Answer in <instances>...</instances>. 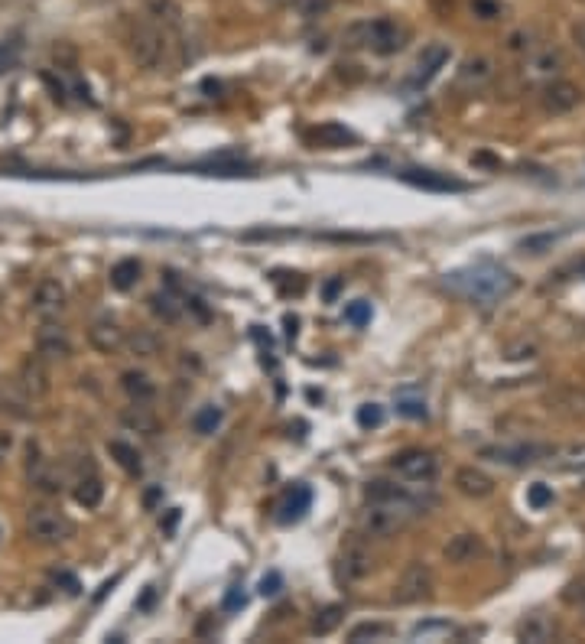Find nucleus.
I'll return each instance as SVG.
<instances>
[{
	"instance_id": "nucleus-1",
	"label": "nucleus",
	"mask_w": 585,
	"mask_h": 644,
	"mask_svg": "<svg viewBox=\"0 0 585 644\" xmlns=\"http://www.w3.org/2000/svg\"><path fill=\"white\" fill-rule=\"evenodd\" d=\"M446 287L478 306H495L517 290V277L495 261H478L472 267L446 273Z\"/></svg>"
},
{
	"instance_id": "nucleus-2",
	"label": "nucleus",
	"mask_w": 585,
	"mask_h": 644,
	"mask_svg": "<svg viewBox=\"0 0 585 644\" xmlns=\"http://www.w3.org/2000/svg\"><path fill=\"white\" fill-rule=\"evenodd\" d=\"M341 39H345L348 49L364 46L370 52H378V56H397L400 49H407L410 43V27L394 17H378V20H364V23L348 27Z\"/></svg>"
},
{
	"instance_id": "nucleus-3",
	"label": "nucleus",
	"mask_w": 585,
	"mask_h": 644,
	"mask_svg": "<svg viewBox=\"0 0 585 644\" xmlns=\"http://www.w3.org/2000/svg\"><path fill=\"white\" fill-rule=\"evenodd\" d=\"M130 56L140 68H156L166 66L169 56V39H166V27L156 20H136L130 27Z\"/></svg>"
},
{
	"instance_id": "nucleus-4",
	"label": "nucleus",
	"mask_w": 585,
	"mask_h": 644,
	"mask_svg": "<svg viewBox=\"0 0 585 644\" xmlns=\"http://www.w3.org/2000/svg\"><path fill=\"white\" fill-rule=\"evenodd\" d=\"M27 530L39 544H66L75 537V524L68 521L66 511L52 505H33L27 511Z\"/></svg>"
},
{
	"instance_id": "nucleus-5",
	"label": "nucleus",
	"mask_w": 585,
	"mask_h": 644,
	"mask_svg": "<svg viewBox=\"0 0 585 644\" xmlns=\"http://www.w3.org/2000/svg\"><path fill=\"white\" fill-rule=\"evenodd\" d=\"M433 589H436V576L426 563H413L400 573L397 585H394V602L397 605H417V602H429L433 599Z\"/></svg>"
},
{
	"instance_id": "nucleus-6",
	"label": "nucleus",
	"mask_w": 585,
	"mask_h": 644,
	"mask_svg": "<svg viewBox=\"0 0 585 644\" xmlns=\"http://www.w3.org/2000/svg\"><path fill=\"white\" fill-rule=\"evenodd\" d=\"M413 514H417V511L407 505H370L368 511L361 514L358 527L364 537H390V534H397L400 527L407 524Z\"/></svg>"
},
{
	"instance_id": "nucleus-7",
	"label": "nucleus",
	"mask_w": 585,
	"mask_h": 644,
	"mask_svg": "<svg viewBox=\"0 0 585 644\" xmlns=\"http://www.w3.org/2000/svg\"><path fill=\"white\" fill-rule=\"evenodd\" d=\"M27 478L29 485L36 488L39 495H62V488H66V478H62V472H58V466H52L43 452H39L36 443H29L27 449Z\"/></svg>"
},
{
	"instance_id": "nucleus-8",
	"label": "nucleus",
	"mask_w": 585,
	"mask_h": 644,
	"mask_svg": "<svg viewBox=\"0 0 585 644\" xmlns=\"http://www.w3.org/2000/svg\"><path fill=\"white\" fill-rule=\"evenodd\" d=\"M553 449L540 446V443H501V446H485L481 449V459H491L497 466H534L543 456H550Z\"/></svg>"
},
{
	"instance_id": "nucleus-9",
	"label": "nucleus",
	"mask_w": 585,
	"mask_h": 644,
	"mask_svg": "<svg viewBox=\"0 0 585 644\" xmlns=\"http://www.w3.org/2000/svg\"><path fill=\"white\" fill-rule=\"evenodd\" d=\"M394 472L400 478H407V482H433L439 475V459L436 452H429V449H407V452H400L394 462Z\"/></svg>"
},
{
	"instance_id": "nucleus-10",
	"label": "nucleus",
	"mask_w": 585,
	"mask_h": 644,
	"mask_svg": "<svg viewBox=\"0 0 585 644\" xmlns=\"http://www.w3.org/2000/svg\"><path fill=\"white\" fill-rule=\"evenodd\" d=\"M66 306H68V293H66L62 283L52 280V277H46V280L36 283L33 300H29V310L36 312L39 319H52V316H58Z\"/></svg>"
},
{
	"instance_id": "nucleus-11",
	"label": "nucleus",
	"mask_w": 585,
	"mask_h": 644,
	"mask_svg": "<svg viewBox=\"0 0 585 644\" xmlns=\"http://www.w3.org/2000/svg\"><path fill=\"white\" fill-rule=\"evenodd\" d=\"M36 351L46 361H68L72 351H75V345H72V339H68V332L62 326L46 319L36 332Z\"/></svg>"
},
{
	"instance_id": "nucleus-12",
	"label": "nucleus",
	"mask_w": 585,
	"mask_h": 644,
	"mask_svg": "<svg viewBox=\"0 0 585 644\" xmlns=\"http://www.w3.org/2000/svg\"><path fill=\"white\" fill-rule=\"evenodd\" d=\"M540 101H543L546 114H569V111H575V107H579V101H582V91H579L573 82H566V78H553V82H546V85H543V95H540Z\"/></svg>"
},
{
	"instance_id": "nucleus-13",
	"label": "nucleus",
	"mask_w": 585,
	"mask_h": 644,
	"mask_svg": "<svg viewBox=\"0 0 585 644\" xmlns=\"http://www.w3.org/2000/svg\"><path fill=\"white\" fill-rule=\"evenodd\" d=\"M400 179L407 185H417L423 192H465L468 183L452 179L448 173H436V169H400Z\"/></svg>"
},
{
	"instance_id": "nucleus-14",
	"label": "nucleus",
	"mask_w": 585,
	"mask_h": 644,
	"mask_svg": "<svg viewBox=\"0 0 585 644\" xmlns=\"http://www.w3.org/2000/svg\"><path fill=\"white\" fill-rule=\"evenodd\" d=\"M374 569V556L368 554V546L358 544V540H351V544L341 546L339 554V576L345 583H358L364 576H370Z\"/></svg>"
},
{
	"instance_id": "nucleus-15",
	"label": "nucleus",
	"mask_w": 585,
	"mask_h": 644,
	"mask_svg": "<svg viewBox=\"0 0 585 644\" xmlns=\"http://www.w3.org/2000/svg\"><path fill=\"white\" fill-rule=\"evenodd\" d=\"M20 384L27 390L29 397H46L52 390V374H49V361L43 355H27L23 365H20Z\"/></svg>"
},
{
	"instance_id": "nucleus-16",
	"label": "nucleus",
	"mask_w": 585,
	"mask_h": 644,
	"mask_svg": "<svg viewBox=\"0 0 585 644\" xmlns=\"http://www.w3.org/2000/svg\"><path fill=\"white\" fill-rule=\"evenodd\" d=\"M448 46L446 43H429L426 49H423V56L417 59V66H413V75H410V88H423L429 85L433 78L439 75V68H446L448 62Z\"/></svg>"
},
{
	"instance_id": "nucleus-17",
	"label": "nucleus",
	"mask_w": 585,
	"mask_h": 644,
	"mask_svg": "<svg viewBox=\"0 0 585 644\" xmlns=\"http://www.w3.org/2000/svg\"><path fill=\"white\" fill-rule=\"evenodd\" d=\"M563 72V52L553 46H536L526 52V75L540 78V82H553Z\"/></svg>"
},
{
	"instance_id": "nucleus-18",
	"label": "nucleus",
	"mask_w": 585,
	"mask_h": 644,
	"mask_svg": "<svg viewBox=\"0 0 585 644\" xmlns=\"http://www.w3.org/2000/svg\"><path fill=\"white\" fill-rule=\"evenodd\" d=\"M442 554H446L448 563H456V566L475 563V560L485 556V540L478 534H456V537H448V544Z\"/></svg>"
},
{
	"instance_id": "nucleus-19",
	"label": "nucleus",
	"mask_w": 585,
	"mask_h": 644,
	"mask_svg": "<svg viewBox=\"0 0 585 644\" xmlns=\"http://www.w3.org/2000/svg\"><path fill=\"white\" fill-rule=\"evenodd\" d=\"M456 488L465 498H491L495 495V478L475 466H462L456 472Z\"/></svg>"
},
{
	"instance_id": "nucleus-20",
	"label": "nucleus",
	"mask_w": 585,
	"mask_h": 644,
	"mask_svg": "<svg viewBox=\"0 0 585 644\" xmlns=\"http://www.w3.org/2000/svg\"><path fill=\"white\" fill-rule=\"evenodd\" d=\"M88 342H91V349L101 351V355H114L117 349H124L127 335L117 322H95V326L88 329Z\"/></svg>"
},
{
	"instance_id": "nucleus-21",
	"label": "nucleus",
	"mask_w": 585,
	"mask_h": 644,
	"mask_svg": "<svg viewBox=\"0 0 585 644\" xmlns=\"http://www.w3.org/2000/svg\"><path fill=\"white\" fill-rule=\"evenodd\" d=\"M495 78V62L488 56H472L458 68V85L462 88H481Z\"/></svg>"
},
{
	"instance_id": "nucleus-22",
	"label": "nucleus",
	"mask_w": 585,
	"mask_h": 644,
	"mask_svg": "<svg viewBox=\"0 0 585 644\" xmlns=\"http://www.w3.org/2000/svg\"><path fill=\"white\" fill-rule=\"evenodd\" d=\"M121 423H124L130 433H144V436H156V429H160V420H156L153 410L144 407V404H136V400H134V407L121 410Z\"/></svg>"
},
{
	"instance_id": "nucleus-23",
	"label": "nucleus",
	"mask_w": 585,
	"mask_h": 644,
	"mask_svg": "<svg viewBox=\"0 0 585 644\" xmlns=\"http://www.w3.org/2000/svg\"><path fill=\"white\" fill-rule=\"evenodd\" d=\"M121 388H124L127 397L136 400V404H150V400L156 397V384L150 381L146 371H124V374H121Z\"/></svg>"
},
{
	"instance_id": "nucleus-24",
	"label": "nucleus",
	"mask_w": 585,
	"mask_h": 644,
	"mask_svg": "<svg viewBox=\"0 0 585 644\" xmlns=\"http://www.w3.org/2000/svg\"><path fill=\"white\" fill-rule=\"evenodd\" d=\"M517 638L526 644H546L556 638V622L546 618V615H530L520 628H517Z\"/></svg>"
},
{
	"instance_id": "nucleus-25",
	"label": "nucleus",
	"mask_w": 585,
	"mask_h": 644,
	"mask_svg": "<svg viewBox=\"0 0 585 644\" xmlns=\"http://www.w3.org/2000/svg\"><path fill=\"white\" fill-rule=\"evenodd\" d=\"M312 505V491L306 485H296L290 495L283 498L280 505V524H292V521H300Z\"/></svg>"
},
{
	"instance_id": "nucleus-26",
	"label": "nucleus",
	"mask_w": 585,
	"mask_h": 644,
	"mask_svg": "<svg viewBox=\"0 0 585 644\" xmlns=\"http://www.w3.org/2000/svg\"><path fill=\"white\" fill-rule=\"evenodd\" d=\"M72 498H75L82 507H98L101 505V498H105V485H101V478L95 475V472H88V475H82L75 482V488H72Z\"/></svg>"
},
{
	"instance_id": "nucleus-27",
	"label": "nucleus",
	"mask_w": 585,
	"mask_h": 644,
	"mask_svg": "<svg viewBox=\"0 0 585 644\" xmlns=\"http://www.w3.org/2000/svg\"><path fill=\"white\" fill-rule=\"evenodd\" d=\"M312 140H316L319 146H345V144H355L358 137H355V130H348L345 124L325 121V124H319L316 130H312Z\"/></svg>"
},
{
	"instance_id": "nucleus-28",
	"label": "nucleus",
	"mask_w": 585,
	"mask_h": 644,
	"mask_svg": "<svg viewBox=\"0 0 585 644\" xmlns=\"http://www.w3.org/2000/svg\"><path fill=\"white\" fill-rule=\"evenodd\" d=\"M111 287L121 293L134 290L136 280H140V261H134V257H124V261H117L114 267H111Z\"/></svg>"
},
{
	"instance_id": "nucleus-29",
	"label": "nucleus",
	"mask_w": 585,
	"mask_h": 644,
	"mask_svg": "<svg viewBox=\"0 0 585 644\" xmlns=\"http://www.w3.org/2000/svg\"><path fill=\"white\" fill-rule=\"evenodd\" d=\"M124 345L130 349V355H140V358H153V355H160V349H163L160 335H153L150 329H134L127 335Z\"/></svg>"
},
{
	"instance_id": "nucleus-30",
	"label": "nucleus",
	"mask_w": 585,
	"mask_h": 644,
	"mask_svg": "<svg viewBox=\"0 0 585 644\" xmlns=\"http://www.w3.org/2000/svg\"><path fill=\"white\" fill-rule=\"evenodd\" d=\"M107 452L117 459V466L124 468V472H130V475H140L144 472V462H140V452H136L130 443H124V439H111L107 443Z\"/></svg>"
},
{
	"instance_id": "nucleus-31",
	"label": "nucleus",
	"mask_w": 585,
	"mask_h": 644,
	"mask_svg": "<svg viewBox=\"0 0 585 644\" xmlns=\"http://www.w3.org/2000/svg\"><path fill=\"white\" fill-rule=\"evenodd\" d=\"M146 7H150L156 23H163L166 29L183 27V7H179L176 0H146Z\"/></svg>"
},
{
	"instance_id": "nucleus-32",
	"label": "nucleus",
	"mask_w": 585,
	"mask_h": 644,
	"mask_svg": "<svg viewBox=\"0 0 585 644\" xmlns=\"http://www.w3.org/2000/svg\"><path fill=\"white\" fill-rule=\"evenodd\" d=\"M150 310H153V316H160V319L163 322H169V326H173V322H179V316H183V302H176V296L173 293H153V296H150Z\"/></svg>"
},
{
	"instance_id": "nucleus-33",
	"label": "nucleus",
	"mask_w": 585,
	"mask_h": 644,
	"mask_svg": "<svg viewBox=\"0 0 585 644\" xmlns=\"http://www.w3.org/2000/svg\"><path fill=\"white\" fill-rule=\"evenodd\" d=\"M394 634V628H390L387 622H361L355 624L348 632V641L351 644H364V641H384V638H390Z\"/></svg>"
},
{
	"instance_id": "nucleus-34",
	"label": "nucleus",
	"mask_w": 585,
	"mask_h": 644,
	"mask_svg": "<svg viewBox=\"0 0 585 644\" xmlns=\"http://www.w3.org/2000/svg\"><path fill=\"white\" fill-rule=\"evenodd\" d=\"M195 173H202V176H244V173H251V166L241 163V160L218 156V160H212V163L195 166Z\"/></svg>"
},
{
	"instance_id": "nucleus-35",
	"label": "nucleus",
	"mask_w": 585,
	"mask_h": 644,
	"mask_svg": "<svg viewBox=\"0 0 585 644\" xmlns=\"http://www.w3.org/2000/svg\"><path fill=\"white\" fill-rule=\"evenodd\" d=\"M222 407H214V404H205L199 413L192 417V427H195V433H202V436H208V433H214V429L222 427Z\"/></svg>"
},
{
	"instance_id": "nucleus-36",
	"label": "nucleus",
	"mask_w": 585,
	"mask_h": 644,
	"mask_svg": "<svg viewBox=\"0 0 585 644\" xmlns=\"http://www.w3.org/2000/svg\"><path fill=\"white\" fill-rule=\"evenodd\" d=\"M341 605H325L316 618H312V634H332L341 624Z\"/></svg>"
},
{
	"instance_id": "nucleus-37",
	"label": "nucleus",
	"mask_w": 585,
	"mask_h": 644,
	"mask_svg": "<svg viewBox=\"0 0 585 644\" xmlns=\"http://www.w3.org/2000/svg\"><path fill=\"white\" fill-rule=\"evenodd\" d=\"M397 413L400 417H410V420H426V400L417 397V394H400L397 397Z\"/></svg>"
},
{
	"instance_id": "nucleus-38",
	"label": "nucleus",
	"mask_w": 585,
	"mask_h": 644,
	"mask_svg": "<svg viewBox=\"0 0 585 644\" xmlns=\"http://www.w3.org/2000/svg\"><path fill=\"white\" fill-rule=\"evenodd\" d=\"M563 234L559 232H543V234H526L524 241H520V251H526V254H543V251H550L556 241H559Z\"/></svg>"
},
{
	"instance_id": "nucleus-39",
	"label": "nucleus",
	"mask_w": 585,
	"mask_h": 644,
	"mask_svg": "<svg viewBox=\"0 0 585 644\" xmlns=\"http://www.w3.org/2000/svg\"><path fill=\"white\" fill-rule=\"evenodd\" d=\"M526 505L534 507V511L550 507L553 505V488L546 485V482H534V485H526Z\"/></svg>"
},
{
	"instance_id": "nucleus-40",
	"label": "nucleus",
	"mask_w": 585,
	"mask_h": 644,
	"mask_svg": "<svg viewBox=\"0 0 585 644\" xmlns=\"http://www.w3.org/2000/svg\"><path fill=\"white\" fill-rule=\"evenodd\" d=\"M300 17H306V20H316V17H322V13H329L332 10V0H286Z\"/></svg>"
},
{
	"instance_id": "nucleus-41",
	"label": "nucleus",
	"mask_w": 585,
	"mask_h": 644,
	"mask_svg": "<svg viewBox=\"0 0 585 644\" xmlns=\"http://www.w3.org/2000/svg\"><path fill=\"white\" fill-rule=\"evenodd\" d=\"M550 400H556V404L566 407L569 413H585V390H579V388H566Z\"/></svg>"
},
{
	"instance_id": "nucleus-42",
	"label": "nucleus",
	"mask_w": 585,
	"mask_h": 644,
	"mask_svg": "<svg viewBox=\"0 0 585 644\" xmlns=\"http://www.w3.org/2000/svg\"><path fill=\"white\" fill-rule=\"evenodd\" d=\"M345 322H351L355 329H364L370 322V302L368 300H355L345 306Z\"/></svg>"
},
{
	"instance_id": "nucleus-43",
	"label": "nucleus",
	"mask_w": 585,
	"mask_h": 644,
	"mask_svg": "<svg viewBox=\"0 0 585 644\" xmlns=\"http://www.w3.org/2000/svg\"><path fill=\"white\" fill-rule=\"evenodd\" d=\"M355 420H358L361 429H374L384 423V407H380V404H361Z\"/></svg>"
},
{
	"instance_id": "nucleus-44",
	"label": "nucleus",
	"mask_w": 585,
	"mask_h": 644,
	"mask_svg": "<svg viewBox=\"0 0 585 644\" xmlns=\"http://www.w3.org/2000/svg\"><path fill=\"white\" fill-rule=\"evenodd\" d=\"M530 39H534V33H530V29H517V33H511V36H507V49H511V52H524V56H526L530 49H536Z\"/></svg>"
},
{
	"instance_id": "nucleus-45",
	"label": "nucleus",
	"mask_w": 585,
	"mask_h": 644,
	"mask_svg": "<svg viewBox=\"0 0 585 644\" xmlns=\"http://www.w3.org/2000/svg\"><path fill=\"white\" fill-rule=\"evenodd\" d=\"M261 595L263 599H273V595H280L283 593V576L277 573V569H270V573H263V579H261Z\"/></svg>"
},
{
	"instance_id": "nucleus-46",
	"label": "nucleus",
	"mask_w": 585,
	"mask_h": 644,
	"mask_svg": "<svg viewBox=\"0 0 585 644\" xmlns=\"http://www.w3.org/2000/svg\"><path fill=\"white\" fill-rule=\"evenodd\" d=\"M504 358H511V361L536 358V345H534V342H517V345H507Z\"/></svg>"
},
{
	"instance_id": "nucleus-47",
	"label": "nucleus",
	"mask_w": 585,
	"mask_h": 644,
	"mask_svg": "<svg viewBox=\"0 0 585 644\" xmlns=\"http://www.w3.org/2000/svg\"><path fill=\"white\" fill-rule=\"evenodd\" d=\"M472 13L478 20H495L501 17V7H497L495 0H472Z\"/></svg>"
},
{
	"instance_id": "nucleus-48",
	"label": "nucleus",
	"mask_w": 585,
	"mask_h": 644,
	"mask_svg": "<svg viewBox=\"0 0 585 644\" xmlns=\"http://www.w3.org/2000/svg\"><path fill=\"white\" fill-rule=\"evenodd\" d=\"M247 605V595H244L241 585H231L228 593H224V612H238V609H244Z\"/></svg>"
},
{
	"instance_id": "nucleus-49",
	"label": "nucleus",
	"mask_w": 585,
	"mask_h": 644,
	"mask_svg": "<svg viewBox=\"0 0 585 644\" xmlns=\"http://www.w3.org/2000/svg\"><path fill=\"white\" fill-rule=\"evenodd\" d=\"M13 446H17V436L10 429H0V466H4V459H10Z\"/></svg>"
},
{
	"instance_id": "nucleus-50",
	"label": "nucleus",
	"mask_w": 585,
	"mask_h": 644,
	"mask_svg": "<svg viewBox=\"0 0 585 644\" xmlns=\"http://www.w3.org/2000/svg\"><path fill=\"white\" fill-rule=\"evenodd\" d=\"M436 632H448V622H419L417 628H413V638H426V634H436Z\"/></svg>"
},
{
	"instance_id": "nucleus-51",
	"label": "nucleus",
	"mask_w": 585,
	"mask_h": 644,
	"mask_svg": "<svg viewBox=\"0 0 585 644\" xmlns=\"http://www.w3.org/2000/svg\"><path fill=\"white\" fill-rule=\"evenodd\" d=\"M156 585H146L144 589V595H140V599H136V612H150V609H153L156 605Z\"/></svg>"
},
{
	"instance_id": "nucleus-52",
	"label": "nucleus",
	"mask_w": 585,
	"mask_h": 644,
	"mask_svg": "<svg viewBox=\"0 0 585 644\" xmlns=\"http://www.w3.org/2000/svg\"><path fill=\"white\" fill-rule=\"evenodd\" d=\"M341 287H345V280H341V277L329 280V283H325V287H322V300H325V302H335V300H339Z\"/></svg>"
},
{
	"instance_id": "nucleus-53",
	"label": "nucleus",
	"mask_w": 585,
	"mask_h": 644,
	"mask_svg": "<svg viewBox=\"0 0 585 644\" xmlns=\"http://www.w3.org/2000/svg\"><path fill=\"white\" fill-rule=\"evenodd\" d=\"M566 599H569V602H573V605H579V609H582V612H585V585H582V583L569 585V593H566Z\"/></svg>"
},
{
	"instance_id": "nucleus-54",
	"label": "nucleus",
	"mask_w": 585,
	"mask_h": 644,
	"mask_svg": "<svg viewBox=\"0 0 585 644\" xmlns=\"http://www.w3.org/2000/svg\"><path fill=\"white\" fill-rule=\"evenodd\" d=\"M160 501H163V488H160V485L146 488V495H144V507H146V511H153V507L160 505Z\"/></svg>"
},
{
	"instance_id": "nucleus-55",
	"label": "nucleus",
	"mask_w": 585,
	"mask_h": 644,
	"mask_svg": "<svg viewBox=\"0 0 585 644\" xmlns=\"http://www.w3.org/2000/svg\"><path fill=\"white\" fill-rule=\"evenodd\" d=\"M185 306H189V310H195V316H199V319H208V310H205L202 306V300H199V296H189V300H185Z\"/></svg>"
},
{
	"instance_id": "nucleus-56",
	"label": "nucleus",
	"mask_w": 585,
	"mask_h": 644,
	"mask_svg": "<svg viewBox=\"0 0 585 644\" xmlns=\"http://www.w3.org/2000/svg\"><path fill=\"white\" fill-rule=\"evenodd\" d=\"M573 39H575V46H579V49H582V52H585V20L573 23Z\"/></svg>"
},
{
	"instance_id": "nucleus-57",
	"label": "nucleus",
	"mask_w": 585,
	"mask_h": 644,
	"mask_svg": "<svg viewBox=\"0 0 585 644\" xmlns=\"http://www.w3.org/2000/svg\"><path fill=\"white\" fill-rule=\"evenodd\" d=\"M176 521H179V507H173V511H169V517H166V524H163L166 534H173V530H176Z\"/></svg>"
},
{
	"instance_id": "nucleus-58",
	"label": "nucleus",
	"mask_w": 585,
	"mask_h": 644,
	"mask_svg": "<svg viewBox=\"0 0 585 644\" xmlns=\"http://www.w3.org/2000/svg\"><path fill=\"white\" fill-rule=\"evenodd\" d=\"M286 335H290V339H296V319H292V316H286Z\"/></svg>"
},
{
	"instance_id": "nucleus-59",
	"label": "nucleus",
	"mask_w": 585,
	"mask_h": 644,
	"mask_svg": "<svg viewBox=\"0 0 585 644\" xmlns=\"http://www.w3.org/2000/svg\"><path fill=\"white\" fill-rule=\"evenodd\" d=\"M270 4H283V0H270Z\"/></svg>"
}]
</instances>
